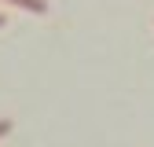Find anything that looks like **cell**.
<instances>
[{"label": "cell", "instance_id": "3957f363", "mask_svg": "<svg viewBox=\"0 0 154 147\" xmlns=\"http://www.w3.org/2000/svg\"><path fill=\"white\" fill-rule=\"evenodd\" d=\"M4 22H8V18H4V15H0V26H4Z\"/></svg>", "mask_w": 154, "mask_h": 147}, {"label": "cell", "instance_id": "6da1fadb", "mask_svg": "<svg viewBox=\"0 0 154 147\" xmlns=\"http://www.w3.org/2000/svg\"><path fill=\"white\" fill-rule=\"evenodd\" d=\"M11 8H22V11H33V15H44L48 11V0H8Z\"/></svg>", "mask_w": 154, "mask_h": 147}, {"label": "cell", "instance_id": "7a4b0ae2", "mask_svg": "<svg viewBox=\"0 0 154 147\" xmlns=\"http://www.w3.org/2000/svg\"><path fill=\"white\" fill-rule=\"evenodd\" d=\"M11 133V118H0V136H8Z\"/></svg>", "mask_w": 154, "mask_h": 147}]
</instances>
